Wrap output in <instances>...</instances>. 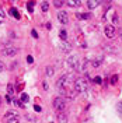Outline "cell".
Listing matches in <instances>:
<instances>
[{
  "mask_svg": "<svg viewBox=\"0 0 122 123\" xmlns=\"http://www.w3.org/2000/svg\"><path fill=\"white\" fill-rule=\"evenodd\" d=\"M65 97H66L68 99L73 101V99H75V91H73V92H68V91H66V94H65Z\"/></svg>",
  "mask_w": 122,
  "mask_h": 123,
  "instance_id": "20",
  "label": "cell"
},
{
  "mask_svg": "<svg viewBox=\"0 0 122 123\" xmlns=\"http://www.w3.org/2000/svg\"><path fill=\"white\" fill-rule=\"evenodd\" d=\"M31 34H32V37H34L35 39L38 38V34H37V31H35V30H32V31H31Z\"/></svg>",
  "mask_w": 122,
  "mask_h": 123,
  "instance_id": "33",
  "label": "cell"
},
{
  "mask_svg": "<svg viewBox=\"0 0 122 123\" xmlns=\"http://www.w3.org/2000/svg\"><path fill=\"white\" fill-rule=\"evenodd\" d=\"M4 17H6V13H4V10H3V8H0V18L3 20Z\"/></svg>",
  "mask_w": 122,
  "mask_h": 123,
  "instance_id": "29",
  "label": "cell"
},
{
  "mask_svg": "<svg viewBox=\"0 0 122 123\" xmlns=\"http://www.w3.org/2000/svg\"><path fill=\"white\" fill-rule=\"evenodd\" d=\"M104 34H105V37H107L108 39L114 38L115 37V27L114 25H111V24H108L107 27L104 28Z\"/></svg>",
  "mask_w": 122,
  "mask_h": 123,
  "instance_id": "6",
  "label": "cell"
},
{
  "mask_svg": "<svg viewBox=\"0 0 122 123\" xmlns=\"http://www.w3.org/2000/svg\"><path fill=\"white\" fill-rule=\"evenodd\" d=\"M13 104L18 108H24V102H21V101H18V99H13Z\"/></svg>",
  "mask_w": 122,
  "mask_h": 123,
  "instance_id": "21",
  "label": "cell"
},
{
  "mask_svg": "<svg viewBox=\"0 0 122 123\" xmlns=\"http://www.w3.org/2000/svg\"><path fill=\"white\" fill-rule=\"evenodd\" d=\"M87 66H88V60H87V59H84L83 63H81V67H79V70H80L81 73H84L86 69H87Z\"/></svg>",
  "mask_w": 122,
  "mask_h": 123,
  "instance_id": "16",
  "label": "cell"
},
{
  "mask_svg": "<svg viewBox=\"0 0 122 123\" xmlns=\"http://www.w3.org/2000/svg\"><path fill=\"white\" fill-rule=\"evenodd\" d=\"M59 37H61L62 41H66V39H68V34H66V31L63 30V28L59 31Z\"/></svg>",
  "mask_w": 122,
  "mask_h": 123,
  "instance_id": "19",
  "label": "cell"
},
{
  "mask_svg": "<svg viewBox=\"0 0 122 123\" xmlns=\"http://www.w3.org/2000/svg\"><path fill=\"white\" fill-rule=\"evenodd\" d=\"M73 88H75V92H86V90L88 88V84L83 78H77V80H75Z\"/></svg>",
  "mask_w": 122,
  "mask_h": 123,
  "instance_id": "1",
  "label": "cell"
},
{
  "mask_svg": "<svg viewBox=\"0 0 122 123\" xmlns=\"http://www.w3.org/2000/svg\"><path fill=\"white\" fill-rule=\"evenodd\" d=\"M42 85H44V90H49V85H48V83H46V81H44V83H42Z\"/></svg>",
  "mask_w": 122,
  "mask_h": 123,
  "instance_id": "36",
  "label": "cell"
},
{
  "mask_svg": "<svg viewBox=\"0 0 122 123\" xmlns=\"http://www.w3.org/2000/svg\"><path fill=\"white\" fill-rule=\"evenodd\" d=\"M32 6H34V3H32V1H28V3H27V8H28V11H30V13H32V10H34V7H32Z\"/></svg>",
  "mask_w": 122,
  "mask_h": 123,
  "instance_id": "26",
  "label": "cell"
},
{
  "mask_svg": "<svg viewBox=\"0 0 122 123\" xmlns=\"http://www.w3.org/2000/svg\"><path fill=\"white\" fill-rule=\"evenodd\" d=\"M101 81H102L101 77H95V78H94V83H95V84H101Z\"/></svg>",
  "mask_w": 122,
  "mask_h": 123,
  "instance_id": "30",
  "label": "cell"
},
{
  "mask_svg": "<svg viewBox=\"0 0 122 123\" xmlns=\"http://www.w3.org/2000/svg\"><path fill=\"white\" fill-rule=\"evenodd\" d=\"M49 123H55V122H49Z\"/></svg>",
  "mask_w": 122,
  "mask_h": 123,
  "instance_id": "41",
  "label": "cell"
},
{
  "mask_svg": "<svg viewBox=\"0 0 122 123\" xmlns=\"http://www.w3.org/2000/svg\"><path fill=\"white\" fill-rule=\"evenodd\" d=\"M68 66L70 70H77L79 69V57H77L76 55L75 56H70L68 59Z\"/></svg>",
  "mask_w": 122,
  "mask_h": 123,
  "instance_id": "5",
  "label": "cell"
},
{
  "mask_svg": "<svg viewBox=\"0 0 122 123\" xmlns=\"http://www.w3.org/2000/svg\"><path fill=\"white\" fill-rule=\"evenodd\" d=\"M56 117H58V122L59 123H68V115L65 112H58Z\"/></svg>",
  "mask_w": 122,
  "mask_h": 123,
  "instance_id": "11",
  "label": "cell"
},
{
  "mask_svg": "<svg viewBox=\"0 0 122 123\" xmlns=\"http://www.w3.org/2000/svg\"><path fill=\"white\" fill-rule=\"evenodd\" d=\"M28 101H30V97L27 94H23L21 95V102H28Z\"/></svg>",
  "mask_w": 122,
  "mask_h": 123,
  "instance_id": "25",
  "label": "cell"
},
{
  "mask_svg": "<svg viewBox=\"0 0 122 123\" xmlns=\"http://www.w3.org/2000/svg\"><path fill=\"white\" fill-rule=\"evenodd\" d=\"M54 108L58 112H65V109H66V102H65V99H63L62 97L55 98L54 99Z\"/></svg>",
  "mask_w": 122,
  "mask_h": 123,
  "instance_id": "4",
  "label": "cell"
},
{
  "mask_svg": "<svg viewBox=\"0 0 122 123\" xmlns=\"http://www.w3.org/2000/svg\"><path fill=\"white\" fill-rule=\"evenodd\" d=\"M68 4L70 7H80L81 6V0H68Z\"/></svg>",
  "mask_w": 122,
  "mask_h": 123,
  "instance_id": "13",
  "label": "cell"
},
{
  "mask_svg": "<svg viewBox=\"0 0 122 123\" xmlns=\"http://www.w3.org/2000/svg\"><path fill=\"white\" fill-rule=\"evenodd\" d=\"M7 123H20V120L18 119H10V120H7Z\"/></svg>",
  "mask_w": 122,
  "mask_h": 123,
  "instance_id": "32",
  "label": "cell"
},
{
  "mask_svg": "<svg viewBox=\"0 0 122 123\" xmlns=\"http://www.w3.org/2000/svg\"><path fill=\"white\" fill-rule=\"evenodd\" d=\"M18 53V48H15L13 45H6L3 49H1V55L3 56H7V57H11V56H15Z\"/></svg>",
  "mask_w": 122,
  "mask_h": 123,
  "instance_id": "3",
  "label": "cell"
},
{
  "mask_svg": "<svg viewBox=\"0 0 122 123\" xmlns=\"http://www.w3.org/2000/svg\"><path fill=\"white\" fill-rule=\"evenodd\" d=\"M4 69H6V66H4V63H3V62L0 60V71H3Z\"/></svg>",
  "mask_w": 122,
  "mask_h": 123,
  "instance_id": "34",
  "label": "cell"
},
{
  "mask_svg": "<svg viewBox=\"0 0 122 123\" xmlns=\"http://www.w3.org/2000/svg\"><path fill=\"white\" fill-rule=\"evenodd\" d=\"M7 92H8V95H13V94H14V88H13V84H7Z\"/></svg>",
  "mask_w": 122,
  "mask_h": 123,
  "instance_id": "22",
  "label": "cell"
},
{
  "mask_svg": "<svg viewBox=\"0 0 122 123\" xmlns=\"http://www.w3.org/2000/svg\"><path fill=\"white\" fill-rule=\"evenodd\" d=\"M34 109H35V112H41V106L39 105H34Z\"/></svg>",
  "mask_w": 122,
  "mask_h": 123,
  "instance_id": "37",
  "label": "cell"
},
{
  "mask_svg": "<svg viewBox=\"0 0 122 123\" xmlns=\"http://www.w3.org/2000/svg\"><path fill=\"white\" fill-rule=\"evenodd\" d=\"M59 48H61V50L63 53H69L70 50H72V45L69 43L68 41H61V43H59Z\"/></svg>",
  "mask_w": 122,
  "mask_h": 123,
  "instance_id": "8",
  "label": "cell"
},
{
  "mask_svg": "<svg viewBox=\"0 0 122 123\" xmlns=\"http://www.w3.org/2000/svg\"><path fill=\"white\" fill-rule=\"evenodd\" d=\"M118 83V76L115 74V76H112V78H111V84H116Z\"/></svg>",
  "mask_w": 122,
  "mask_h": 123,
  "instance_id": "27",
  "label": "cell"
},
{
  "mask_svg": "<svg viewBox=\"0 0 122 123\" xmlns=\"http://www.w3.org/2000/svg\"><path fill=\"white\" fill-rule=\"evenodd\" d=\"M97 6H100V0H87V7L90 10H94Z\"/></svg>",
  "mask_w": 122,
  "mask_h": 123,
  "instance_id": "12",
  "label": "cell"
},
{
  "mask_svg": "<svg viewBox=\"0 0 122 123\" xmlns=\"http://www.w3.org/2000/svg\"><path fill=\"white\" fill-rule=\"evenodd\" d=\"M102 59H104V57H102V56H100V57H97V59H94V60H93V67H95V69H97V67H100V66H101V63H102Z\"/></svg>",
  "mask_w": 122,
  "mask_h": 123,
  "instance_id": "15",
  "label": "cell"
},
{
  "mask_svg": "<svg viewBox=\"0 0 122 123\" xmlns=\"http://www.w3.org/2000/svg\"><path fill=\"white\" fill-rule=\"evenodd\" d=\"M72 80H73V76L72 74H62L58 78V81H56V87L58 88H63V87H66L68 84H70Z\"/></svg>",
  "mask_w": 122,
  "mask_h": 123,
  "instance_id": "2",
  "label": "cell"
},
{
  "mask_svg": "<svg viewBox=\"0 0 122 123\" xmlns=\"http://www.w3.org/2000/svg\"><path fill=\"white\" fill-rule=\"evenodd\" d=\"M4 117H6V120H10V119H18L20 116H18V113L15 111H7Z\"/></svg>",
  "mask_w": 122,
  "mask_h": 123,
  "instance_id": "10",
  "label": "cell"
},
{
  "mask_svg": "<svg viewBox=\"0 0 122 123\" xmlns=\"http://www.w3.org/2000/svg\"><path fill=\"white\" fill-rule=\"evenodd\" d=\"M27 63H28V64H32V63H34V57L28 55V56H27Z\"/></svg>",
  "mask_w": 122,
  "mask_h": 123,
  "instance_id": "28",
  "label": "cell"
},
{
  "mask_svg": "<svg viewBox=\"0 0 122 123\" xmlns=\"http://www.w3.org/2000/svg\"><path fill=\"white\" fill-rule=\"evenodd\" d=\"M118 112H119V113H122V101H119V102H118Z\"/></svg>",
  "mask_w": 122,
  "mask_h": 123,
  "instance_id": "31",
  "label": "cell"
},
{
  "mask_svg": "<svg viewBox=\"0 0 122 123\" xmlns=\"http://www.w3.org/2000/svg\"><path fill=\"white\" fill-rule=\"evenodd\" d=\"M48 10H49V4H48V3H46V1H42V11H48Z\"/></svg>",
  "mask_w": 122,
  "mask_h": 123,
  "instance_id": "24",
  "label": "cell"
},
{
  "mask_svg": "<svg viewBox=\"0 0 122 123\" xmlns=\"http://www.w3.org/2000/svg\"><path fill=\"white\" fill-rule=\"evenodd\" d=\"M102 49L107 52V53H111V55H116L118 53V48L114 45H111V43H105V45L102 46Z\"/></svg>",
  "mask_w": 122,
  "mask_h": 123,
  "instance_id": "9",
  "label": "cell"
},
{
  "mask_svg": "<svg viewBox=\"0 0 122 123\" xmlns=\"http://www.w3.org/2000/svg\"><path fill=\"white\" fill-rule=\"evenodd\" d=\"M0 105H1V98H0Z\"/></svg>",
  "mask_w": 122,
  "mask_h": 123,
  "instance_id": "40",
  "label": "cell"
},
{
  "mask_svg": "<svg viewBox=\"0 0 122 123\" xmlns=\"http://www.w3.org/2000/svg\"><path fill=\"white\" fill-rule=\"evenodd\" d=\"M6 101H7V102H11V98H10V95H8V94L6 95Z\"/></svg>",
  "mask_w": 122,
  "mask_h": 123,
  "instance_id": "38",
  "label": "cell"
},
{
  "mask_svg": "<svg viewBox=\"0 0 122 123\" xmlns=\"http://www.w3.org/2000/svg\"><path fill=\"white\" fill-rule=\"evenodd\" d=\"M58 21L61 24H63V25H66V24L69 23V15L66 11H59L58 13Z\"/></svg>",
  "mask_w": 122,
  "mask_h": 123,
  "instance_id": "7",
  "label": "cell"
},
{
  "mask_svg": "<svg viewBox=\"0 0 122 123\" xmlns=\"http://www.w3.org/2000/svg\"><path fill=\"white\" fill-rule=\"evenodd\" d=\"M112 20H114V24H118V23H119V20H118V15H116V14H114V18H112Z\"/></svg>",
  "mask_w": 122,
  "mask_h": 123,
  "instance_id": "35",
  "label": "cell"
},
{
  "mask_svg": "<svg viewBox=\"0 0 122 123\" xmlns=\"http://www.w3.org/2000/svg\"><path fill=\"white\" fill-rule=\"evenodd\" d=\"M65 4V0H54V6L56 8H61Z\"/></svg>",
  "mask_w": 122,
  "mask_h": 123,
  "instance_id": "18",
  "label": "cell"
},
{
  "mask_svg": "<svg viewBox=\"0 0 122 123\" xmlns=\"http://www.w3.org/2000/svg\"><path fill=\"white\" fill-rule=\"evenodd\" d=\"M10 14L13 15V17H14V18H17V20H18V18H20V13H18V11H17V8H10Z\"/></svg>",
  "mask_w": 122,
  "mask_h": 123,
  "instance_id": "17",
  "label": "cell"
},
{
  "mask_svg": "<svg viewBox=\"0 0 122 123\" xmlns=\"http://www.w3.org/2000/svg\"><path fill=\"white\" fill-rule=\"evenodd\" d=\"M90 17H91V15L88 14V13H87V14H86V13H84V14H79V18H81V20H90Z\"/></svg>",
  "mask_w": 122,
  "mask_h": 123,
  "instance_id": "23",
  "label": "cell"
},
{
  "mask_svg": "<svg viewBox=\"0 0 122 123\" xmlns=\"http://www.w3.org/2000/svg\"><path fill=\"white\" fill-rule=\"evenodd\" d=\"M45 74H46V77H54L55 76V67H52V66H46Z\"/></svg>",
  "mask_w": 122,
  "mask_h": 123,
  "instance_id": "14",
  "label": "cell"
},
{
  "mask_svg": "<svg viewBox=\"0 0 122 123\" xmlns=\"http://www.w3.org/2000/svg\"><path fill=\"white\" fill-rule=\"evenodd\" d=\"M119 37H121V39H122V32H121V35H119Z\"/></svg>",
  "mask_w": 122,
  "mask_h": 123,
  "instance_id": "39",
  "label": "cell"
}]
</instances>
